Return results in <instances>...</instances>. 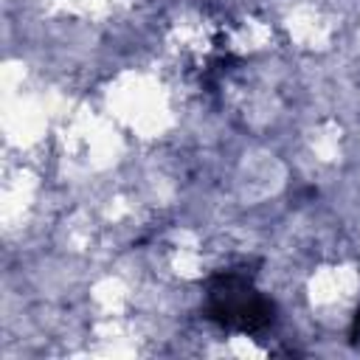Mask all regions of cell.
<instances>
[{
    "label": "cell",
    "mask_w": 360,
    "mask_h": 360,
    "mask_svg": "<svg viewBox=\"0 0 360 360\" xmlns=\"http://www.w3.org/2000/svg\"><path fill=\"white\" fill-rule=\"evenodd\" d=\"M349 340L352 343H357L360 340V309L354 312V318H352V329H349Z\"/></svg>",
    "instance_id": "obj_2"
},
{
    "label": "cell",
    "mask_w": 360,
    "mask_h": 360,
    "mask_svg": "<svg viewBox=\"0 0 360 360\" xmlns=\"http://www.w3.org/2000/svg\"><path fill=\"white\" fill-rule=\"evenodd\" d=\"M205 318L231 332H264L276 323V304L239 270L214 273L205 281Z\"/></svg>",
    "instance_id": "obj_1"
}]
</instances>
